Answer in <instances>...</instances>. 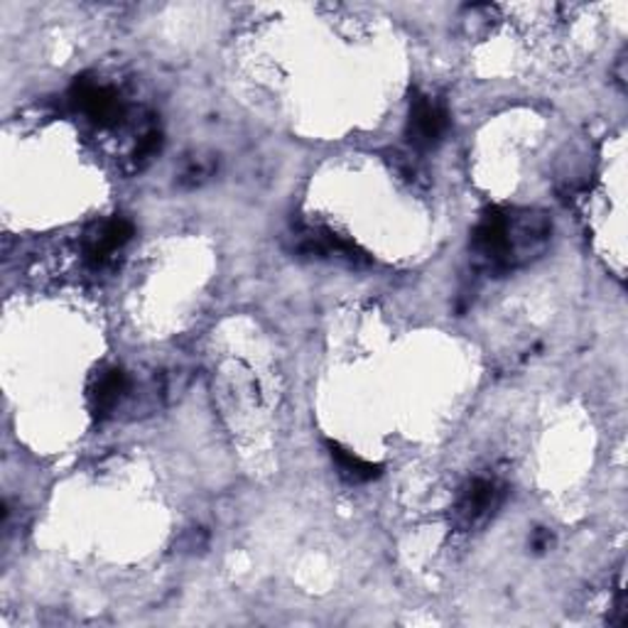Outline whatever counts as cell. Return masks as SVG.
<instances>
[{
    "label": "cell",
    "instance_id": "6da1fadb",
    "mask_svg": "<svg viewBox=\"0 0 628 628\" xmlns=\"http://www.w3.org/2000/svg\"><path fill=\"white\" fill-rule=\"evenodd\" d=\"M506 484L494 477H477L464 484L452 506V526L459 533H475L484 528L506 501Z\"/></svg>",
    "mask_w": 628,
    "mask_h": 628
},
{
    "label": "cell",
    "instance_id": "4fadbf2b",
    "mask_svg": "<svg viewBox=\"0 0 628 628\" xmlns=\"http://www.w3.org/2000/svg\"><path fill=\"white\" fill-rule=\"evenodd\" d=\"M614 72H616V82L624 86V84H626V57H624V54L618 57V62H616V70H614Z\"/></svg>",
    "mask_w": 628,
    "mask_h": 628
},
{
    "label": "cell",
    "instance_id": "30bf717a",
    "mask_svg": "<svg viewBox=\"0 0 628 628\" xmlns=\"http://www.w3.org/2000/svg\"><path fill=\"white\" fill-rule=\"evenodd\" d=\"M217 172V160L211 155H192L182 165L177 182L182 187H199Z\"/></svg>",
    "mask_w": 628,
    "mask_h": 628
},
{
    "label": "cell",
    "instance_id": "ba28073f",
    "mask_svg": "<svg viewBox=\"0 0 628 628\" xmlns=\"http://www.w3.org/2000/svg\"><path fill=\"white\" fill-rule=\"evenodd\" d=\"M327 450H330V457L336 464V471H340V477L346 484H369V481L381 477L383 471L381 464L361 459L359 454L344 450L340 442L327 440Z\"/></svg>",
    "mask_w": 628,
    "mask_h": 628
},
{
    "label": "cell",
    "instance_id": "8992f818",
    "mask_svg": "<svg viewBox=\"0 0 628 628\" xmlns=\"http://www.w3.org/2000/svg\"><path fill=\"white\" fill-rule=\"evenodd\" d=\"M135 229L128 219L113 217L103 224H96L89 234L84 236V263L91 270H106L119 250L133 238Z\"/></svg>",
    "mask_w": 628,
    "mask_h": 628
},
{
    "label": "cell",
    "instance_id": "5b68a950",
    "mask_svg": "<svg viewBox=\"0 0 628 628\" xmlns=\"http://www.w3.org/2000/svg\"><path fill=\"white\" fill-rule=\"evenodd\" d=\"M295 250L303 256L312 258H340L346 260L349 266H369L371 258L366 256L354 241L334 234L332 229L324 226H297L293 234Z\"/></svg>",
    "mask_w": 628,
    "mask_h": 628
},
{
    "label": "cell",
    "instance_id": "3957f363",
    "mask_svg": "<svg viewBox=\"0 0 628 628\" xmlns=\"http://www.w3.org/2000/svg\"><path fill=\"white\" fill-rule=\"evenodd\" d=\"M70 101L84 119L99 125V128H113L125 119V101L113 84H106L96 76H79L70 89Z\"/></svg>",
    "mask_w": 628,
    "mask_h": 628
},
{
    "label": "cell",
    "instance_id": "7c38bea8",
    "mask_svg": "<svg viewBox=\"0 0 628 628\" xmlns=\"http://www.w3.org/2000/svg\"><path fill=\"white\" fill-rule=\"evenodd\" d=\"M207 533L205 530H189V533L185 535V540H182V547L187 550V553H197V550H205L207 547Z\"/></svg>",
    "mask_w": 628,
    "mask_h": 628
},
{
    "label": "cell",
    "instance_id": "8fae6325",
    "mask_svg": "<svg viewBox=\"0 0 628 628\" xmlns=\"http://www.w3.org/2000/svg\"><path fill=\"white\" fill-rule=\"evenodd\" d=\"M553 543H555V535L550 533V530H545V528L535 530L533 538H530V547H533L535 553H547V550L553 547Z\"/></svg>",
    "mask_w": 628,
    "mask_h": 628
},
{
    "label": "cell",
    "instance_id": "9c48e42d",
    "mask_svg": "<svg viewBox=\"0 0 628 628\" xmlns=\"http://www.w3.org/2000/svg\"><path fill=\"white\" fill-rule=\"evenodd\" d=\"M162 150V131L155 121H148L138 133V140H135V148L131 152V170L143 172L150 162L158 158Z\"/></svg>",
    "mask_w": 628,
    "mask_h": 628
},
{
    "label": "cell",
    "instance_id": "277c9868",
    "mask_svg": "<svg viewBox=\"0 0 628 628\" xmlns=\"http://www.w3.org/2000/svg\"><path fill=\"white\" fill-rule=\"evenodd\" d=\"M450 128V113L442 99L415 89L410 99L408 125L405 135L415 150H432L438 148L444 133Z\"/></svg>",
    "mask_w": 628,
    "mask_h": 628
},
{
    "label": "cell",
    "instance_id": "52a82bcc",
    "mask_svg": "<svg viewBox=\"0 0 628 628\" xmlns=\"http://www.w3.org/2000/svg\"><path fill=\"white\" fill-rule=\"evenodd\" d=\"M125 391H128V375L121 369H106L96 375L89 389V410L96 420H106L119 408Z\"/></svg>",
    "mask_w": 628,
    "mask_h": 628
},
{
    "label": "cell",
    "instance_id": "7a4b0ae2",
    "mask_svg": "<svg viewBox=\"0 0 628 628\" xmlns=\"http://www.w3.org/2000/svg\"><path fill=\"white\" fill-rule=\"evenodd\" d=\"M471 250L484 268V273L506 275L514 268V254H510V211L501 207H491L479 219L471 234Z\"/></svg>",
    "mask_w": 628,
    "mask_h": 628
}]
</instances>
